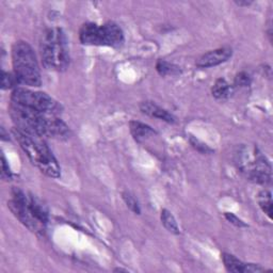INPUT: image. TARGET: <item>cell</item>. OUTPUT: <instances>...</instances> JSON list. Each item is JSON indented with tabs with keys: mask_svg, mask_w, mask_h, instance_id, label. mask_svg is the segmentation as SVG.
<instances>
[{
	"mask_svg": "<svg viewBox=\"0 0 273 273\" xmlns=\"http://www.w3.org/2000/svg\"><path fill=\"white\" fill-rule=\"evenodd\" d=\"M13 136L32 165L42 173L53 178H58L61 175V169L58 161L53 151L42 140V137L24 134L15 128L13 129Z\"/></svg>",
	"mask_w": 273,
	"mask_h": 273,
	"instance_id": "obj_1",
	"label": "cell"
},
{
	"mask_svg": "<svg viewBox=\"0 0 273 273\" xmlns=\"http://www.w3.org/2000/svg\"><path fill=\"white\" fill-rule=\"evenodd\" d=\"M43 64L48 69L64 70L69 64V53L65 33L60 28L47 29L40 44Z\"/></svg>",
	"mask_w": 273,
	"mask_h": 273,
	"instance_id": "obj_2",
	"label": "cell"
},
{
	"mask_svg": "<svg viewBox=\"0 0 273 273\" xmlns=\"http://www.w3.org/2000/svg\"><path fill=\"white\" fill-rule=\"evenodd\" d=\"M10 115L15 125V129L24 134L38 137H48L50 124L55 116L11 102L9 108Z\"/></svg>",
	"mask_w": 273,
	"mask_h": 273,
	"instance_id": "obj_3",
	"label": "cell"
},
{
	"mask_svg": "<svg viewBox=\"0 0 273 273\" xmlns=\"http://www.w3.org/2000/svg\"><path fill=\"white\" fill-rule=\"evenodd\" d=\"M236 165L241 173L254 183L261 185L271 183V165L257 147L242 146L236 154Z\"/></svg>",
	"mask_w": 273,
	"mask_h": 273,
	"instance_id": "obj_4",
	"label": "cell"
},
{
	"mask_svg": "<svg viewBox=\"0 0 273 273\" xmlns=\"http://www.w3.org/2000/svg\"><path fill=\"white\" fill-rule=\"evenodd\" d=\"M12 62L18 84L30 87H40L42 85L35 54L27 42L18 41L13 45Z\"/></svg>",
	"mask_w": 273,
	"mask_h": 273,
	"instance_id": "obj_5",
	"label": "cell"
},
{
	"mask_svg": "<svg viewBox=\"0 0 273 273\" xmlns=\"http://www.w3.org/2000/svg\"><path fill=\"white\" fill-rule=\"evenodd\" d=\"M79 40L84 45L119 47L124 42V33L114 23L103 26L87 23L79 30Z\"/></svg>",
	"mask_w": 273,
	"mask_h": 273,
	"instance_id": "obj_6",
	"label": "cell"
},
{
	"mask_svg": "<svg viewBox=\"0 0 273 273\" xmlns=\"http://www.w3.org/2000/svg\"><path fill=\"white\" fill-rule=\"evenodd\" d=\"M11 102L34 109L38 112L57 115L61 112V106L58 102L43 92H35L28 89L16 88L12 92Z\"/></svg>",
	"mask_w": 273,
	"mask_h": 273,
	"instance_id": "obj_7",
	"label": "cell"
},
{
	"mask_svg": "<svg viewBox=\"0 0 273 273\" xmlns=\"http://www.w3.org/2000/svg\"><path fill=\"white\" fill-rule=\"evenodd\" d=\"M8 207L12 211V214L30 230L35 232V234H44L45 225L33 217L31 210L29 208L28 197L22 190L17 188L13 189L12 199L8 202Z\"/></svg>",
	"mask_w": 273,
	"mask_h": 273,
	"instance_id": "obj_8",
	"label": "cell"
},
{
	"mask_svg": "<svg viewBox=\"0 0 273 273\" xmlns=\"http://www.w3.org/2000/svg\"><path fill=\"white\" fill-rule=\"evenodd\" d=\"M231 55H232V50L229 47H222V48L211 50V52L206 53L199 58V60L197 61V66L201 68L217 66L221 63L226 62L227 60L231 57Z\"/></svg>",
	"mask_w": 273,
	"mask_h": 273,
	"instance_id": "obj_9",
	"label": "cell"
},
{
	"mask_svg": "<svg viewBox=\"0 0 273 273\" xmlns=\"http://www.w3.org/2000/svg\"><path fill=\"white\" fill-rule=\"evenodd\" d=\"M140 110L142 111V113L149 115L151 118H156L161 121H165L167 123L173 124L175 123V118L174 115H172L170 112L164 108L159 107L153 102H143L140 105Z\"/></svg>",
	"mask_w": 273,
	"mask_h": 273,
	"instance_id": "obj_10",
	"label": "cell"
},
{
	"mask_svg": "<svg viewBox=\"0 0 273 273\" xmlns=\"http://www.w3.org/2000/svg\"><path fill=\"white\" fill-rule=\"evenodd\" d=\"M129 128L131 135H133L134 139L137 142H142V141L145 140L146 138L154 136L156 134V131L150 126L144 123L138 122V121H131L129 123Z\"/></svg>",
	"mask_w": 273,
	"mask_h": 273,
	"instance_id": "obj_11",
	"label": "cell"
},
{
	"mask_svg": "<svg viewBox=\"0 0 273 273\" xmlns=\"http://www.w3.org/2000/svg\"><path fill=\"white\" fill-rule=\"evenodd\" d=\"M28 204H29V208H30V210H31L33 217L38 222H41L42 224L46 225L47 221H48V211H47L46 206L34 196L28 197Z\"/></svg>",
	"mask_w": 273,
	"mask_h": 273,
	"instance_id": "obj_12",
	"label": "cell"
},
{
	"mask_svg": "<svg viewBox=\"0 0 273 273\" xmlns=\"http://www.w3.org/2000/svg\"><path fill=\"white\" fill-rule=\"evenodd\" d=\"M222 259H223L224 266L227 271L236 272V273H245L246 264L245 262H242L241 260H239L234 255L224 253V254L222 255Z\"/></svg>",
	"mask_w": 273,
	"mask_h": 273,
	"instance_id": "obj_13",
	"label": "cell"
},
{
	"mask_svg": "<svg viewBox=\"0 0 273 273\" xmlns=\"http://www.w3.org/2000/svg\"><path fill=\"white\" fill-rule=\"evenodd\" d=\"M211 93L217 99H225L230 94V87L225 79L220 78L212 87Z\"/></svg>",
	"mask_w": 273,
	"mask_h": 273,
	"instance_id": "obj_14",
	"label": "cell"
},
{
	"mask_svg": "<svg viewBox=\"0 0 273 273\" xmlns=\"http://www.w3.org/2000/svg\"><path fill=\"white\" fill-rule=\"evenodd\" d=\"M161 222H163L164 226L170 231L172 234L178 235L179 234V227L177 222L174 218V216L171 214L168 209H163L161 210Z\"/></svg>",
	"mask_w": 273,
	"mask_h": 273,
	"instance_id": "obj_15",
	"label": "cell"
},
{
	"mask_svg": "<svg viewBox=\"0 0 273 273\" xmlns=\"http://www.w3.org/2000/svg\"><path fill=\"white\" fill-rule=\"evenodd\" d=\"M257 202L261 210L265 212L269 219H272V197L270 192L267 190L259 192Z\"/></svg>",
	"mask_w": 273,
	"mask_h": 273,
	"instance_id": "obj_16",
	"label": "cell"
},
{
	"mask_svg": "<svg viewBox=\"0 0 273 273\" xmlns=\"http://www.w3.org/2000/svg\"><path fill=\"white\" fill-rule=\"evenodd\" d=\"M157 72L161 75V76H174V75H178L180 73V69L178 66L171 64L167 61H164V60H159L156 65Z\"/></svg>",
	"mask_w": 273,
	"mask_h": 273,
	"instance_id": "obj_17",
	"label": "cell"
},
{
	"mask_svg": "<svg viewBox=\"0 0 273 273\" xmlns=\"http://www.w3.org/2000/svg\"><path fill=\"white\" fill-rule=\"evenodd\" d=\"M123 200L124 202L126 203L127 207L131 210V211H134L136 215H140V206H139V203H138V201L135 199V197L129 193V192H123Z\"/></svg>",
	"mask_w": 273,
	"mask_h": 273,
	"instance_id": "obj_18",
	"label": "cell"
},
{
	"mask_svg": "<svg viewBox=\"0 0 273 273\" xmlns=\"http://www.w3.org/2000/svg\"><path fill=\"white\" fill-rule=\"evenodd\" d=\"M16 84H18V80L15 74L7 73L6 70H3V77H2V89L8 90L13 88Z\"/></svg>",
	"mask_w": 273,
	"mask_h": 273,
	"instance_id": "obj_19",
	"label": "cell"
},
{
	"mask_svg": "<svg viewBox=\"0 0 273 273\" xmlns=\"http://www.w3.org/2000/svg\"><path fill=\"white\" fill-rule=\"evenodd\" d=\"M190 143H191L192 146H193L198 151H200V153H202V154L212 153V149L208 145H206L203 142H201L199 139L194 138L193 136L190 137Z\"/></svg>",
	"mask_w": 273,
	"mask_h": 273,
	"instance_id": "obj_20",
	"label": "cell"
},
{
	"mask_svg": "<svg viewBox=\"0 0 273 273\" xmlns=\"http://www.w3.org/2000/svg\"><path fill=\"white\" fill-rule=\"evenodd\" d=\"M226 220L229 222L230 224L235 225L237 227H248V225L245 223L244 221L241 219H239L237 216H235L234 214H231V212H225L224 214Z\"/></svg>",
	"mask_w": 273,
	"mask_h": 273,
	"instance_id": "obj_21",
	"label": "cell"
},
{
	"mask_svg": "<svg viewBox=\"0 0 273 273\" xmlns=\"http://www.w3.org/2000/svg\"><path fill=\"white\" fill-rule=\"evenodd\" d=\"M250 83H251V78L249 74H247L246 72L239 73L235 78V86L237 87H248Z\"/></svg>",
	"mask_w": 273,
	"mask_h": 273,
	"instance_id": "obj_22",
	"label": "cell"
},
{
	"mask_svg": "<svg viewBox=\"0 0 273 273\" xmlns=\"http://www.w3.org/2000/svg\"><path fill=\"white\" fill-rule=\"evenodd\" d=\"M2 176L3 178L7 179V180H10L12 178V172L11 170H10L8 164H7V160L5 158V156H3V172H2Z\"/></svg>",
	"mask_w": 273,
	"mask_h": 273,
	"instance_id": "obj_23",
	"label": "cell"
},
{
	"mask_svg": "<svg viewBox=\"0 0 273 273\" xmlns=\"http://www.w3.org/2000/svg\"><path fill=\"white\" fill-rule=\"evenodd\" d=\"M265 269L260 267L259 265H254V264H246V270H245V273L247 272H260V271H264Z\"/></svg>",
	"mask_w": 273,
	"mask_h": 273,
	"instance_id": "obj_24",
	"label": "cell"
},
{
	"mask_svg": "<svg viewBox=\"0 0 273 273\" xmlns=\"http://www.w3.org/2000/svg\"><path fill=\"white\" fill-rule=\"evenodd\" d=\"M236 4H237L238 6H240V7H242V6L248 7V6H250V5L252 4V2H236Z\"/></svg>",
	"mask_w": 273,
	"mask_h": 273,
	"instance_id": "obj_25",
	"label": "cell"
}]
</instances>
